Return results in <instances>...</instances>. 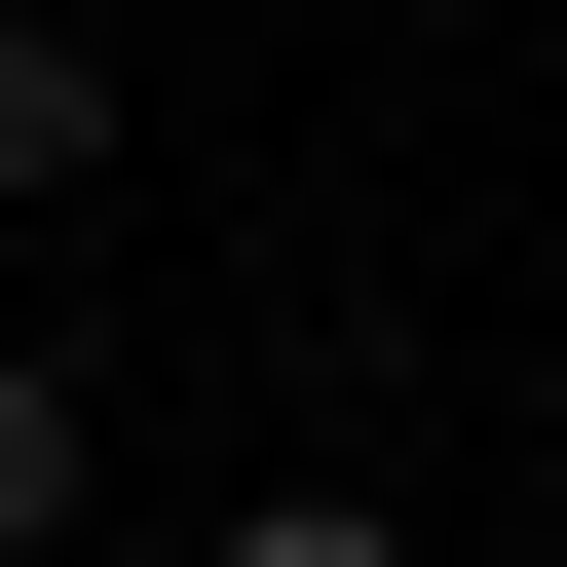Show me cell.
Instances as JSON below:
<instances>
[{
    "label": "cell",
    "mask_w": 567,
    "mask_h": 567,
    "mask_svg": "<svg viewBox=\"0 0 567 567\" xmlns=\"http://www.w3.org/2000/svg\"><path fill=\"white\" fill-rule=\"evenodd\" d=\"M76 492H114V416H76V341H0V567H76Z\"/></svg>",
    "instance_id": "6da1fadb"
},
{
    "label": "cell",
    "mask_w": 567,
    "mask_h": 567,
    "mask_svg": "<svg viewBox=\"0 0 567 567\" xmlns=\"http://www.w3.org/2000/svg\"><path fill=\"white\" fill-rule=\"evenodd\" d=\"M39 189H114V39H0V227Z\"/></svg>",
    "instance_id": "7a4b0ae2"
},
{
    "label": "cell",
    "mask_w": 567,
    "mask_h": 567,
    "mask_svg": "<svg viewBox=\"0 0 567 567\" xmlns=\"http://www.w3.org/2000/svg\"><path fill=\"white\" fill-rule=\"evenodd\" d=\"M227 567H416V529H379V492H265V529H227Z\"/></svg>",
    "instance_id": "3957f363"
}]
</instances>
